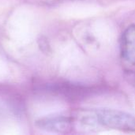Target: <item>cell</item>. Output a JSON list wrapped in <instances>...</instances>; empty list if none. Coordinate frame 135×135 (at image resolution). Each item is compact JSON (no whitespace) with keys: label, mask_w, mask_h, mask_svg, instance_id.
<instances>
[{"label":"cell","mask_w":135,"mask_h":135,"mask_svg":"<svg viewBox=\"0 0 135 135\" xmlns=\"http://www.w3.org/2000/svg\"><path fill=\"white\" fill-rule=\"evenodd\" d=\"M95 121L110 129L135 131V117L124 112L114 109H99L94 114Z\"/></svg>","instance_id":"obj_1"},{"label":"cell","mask_w":135,"mask_h":135,"mask_svg":"<svg viewBox=\"0 0 135 135\" xmlns=\"http://www.w3.org/2000/svg\"><path fill=\"white\" fill-rule=\"evenodd\" d=\"M121 54L126 62L135 66V25L128 26L123 33Z\"/></svg>","instance_id":"obj_2"}]
</instances>
